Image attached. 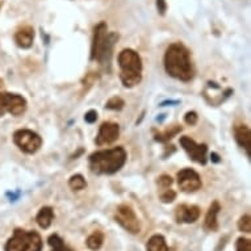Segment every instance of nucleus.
<instances>
[{"instance_id":"30","label":"nucleus","mask_w":251,"mask_h":251,"mask_svg":"<svg viewBox=\"0 0 251 251\" xmlns=\"http://www.w3.org/2000/svg\"><path fill=\"white\" fill-rule=\"evenodd\" d=\"M210 158L213 159V162H220V159H218V155H217V154H216V152H213V154L210 155Z\"/></svg>"},{"instance_id":"10","label":"nucleus","mask_w":251,"mask_h":251,"mask_svg":"<svg viewBox=\"0 0 251 251\" xmlns=\"http://www.w3.org/2000/svg\"><path fill=\"white\" fill-rule=\"evenodd\" d=\"M180 145L192 161L198 162L200 165H205L208 162V148H206V145L196 144L188 136L181 137Z\"/></svg>"},{"instance_id":"3","label":"nucleus","mask_w":251,"mask_h":251,"mask_svg":"<svg viewBox=\"0 0 251 251\" xmlns=\"http://www.w3.org/2000/svg\"><path fill=\"white\" fill-rule=\"evenodd\" d=\"M117 40H119V34L113 32L108 33V26L105 23L96 25L94 30L92 46H91V59L98 61L103 66L109 67L113 48Z\"/></svg>"},{"instance_id":"26","label":"nucleus","mask_w":251,"mask_h":251,"mask_svg":"<svg viewBox=\"0 0 251 251\" xmlns=\"http://www.w3.org/2000/svg\"><path fill=\"white\" fill-rule=\"evenodd\" d=\"M173 183V177L169 176V175H162V176L158 179V184L161 185V187H163V188H169V187H171Z\"/></svg>"},{"instance_id":"16","label":"nucleus","mask_w":251,"mask_h":251,"mask_svg":"<svg viewBox=\"0 0 251 251\" xmlns=\"http://www.w3.org/2000/svg\"><path fill=\"white\" fill-rule=\"evenodd\" d=\"M54 220V210L50 206H44L38 210L37 216H36V221H37L38 226L41 229H49L51 223Z\"/></svg>"},{"instance_id":"18","label":"nucleus","mask_w":251,"mask_h":251,"mask_svg":"<svg viewBox=\"0 0 251 251\" xmlns=\"http://www.w3.org/2000/svg\"><path fill=\"white\" fill-rule=\"evenodd\" d=\"M87 247L92 251H98L101 249L104 243V234L101 231H94L92 234L87 238Z\"/></svg>"},{"instance_id":"31","label":"nucleus","mask_w":251,"mask_h":251,"mask_svg":"<svg viewBox=\"0 0 251 251\" xmlns=\"http://www.w3.org/2000/svg\"><path fill=\"white\" fill-rule=\"evenodd\" d=\"M3 86V80H1V79H0V87Z\"/></svg>"},{"instance_id":"1","label":"nucleus","mask_w":251,"mask_h":251,"mask_svg":"<svg viewBox=\"0 0 251 251\" xmlns=\"http://www.w3.org/2000/svg\"><path fill=\"white\" fill-rule=\"evenodd\" d=\"M165 69L170 76L181 82H190L194 78L195 70L190 51L183 44L176 42L167 48L165 54Z\"/></svg>"},{"instance_id":"28","label":"nucleus","mask_w":251,"mask_h":251,"mask_svg":"<svg viewBox=\"0 0 251 251\" xmlns=\"http://www.w3.org/2000/svg\"><path fill=\"white\" fill-rule=\"evenodd\" d=\"M84 120H86V123L88 124H94L98 120V112L96 111H88L84 116Z\"/></svg>"},{"instance_id":"11","label":"nucleus","mask_w":251,"mask_h":251,"mask_svg":"<svg viewBox=\"0 0 251 251\" xmlns=\"http://www.w3.org/2000/svg\"><path fill=\"white\" fill-rule=\"evenodd\" d=\"M120 136V126L115 123H104L99 129L98 137H96V145L98 146H105V145L113 144Z\"/></svg>"},{"instance_id":"23","label":"nucleus","mask_w":251,"mask_h":251,"mask_svg":"<svg viewBox=\"0 0 251 251\" xmlns=\"http://www.w3.org/2000/svg\"><path fill=\"white\" fill-rule=\"evenodd\" d=\"M125 103H124V100L119 96H115V98H112V99L108 100V103L105 107L108 109H112V111H120V109H123Z\"/></svg>"},{"instance_id":"6","label":"nucleus","mask_w":251,"mask_h":251,"mask_svg":"<svg viewBox=\"0 0 251 251\" xmlns=\"http://www.w3.org/2000/svg\"><path fill=\"white\" fill-rule=\"evenodd\" d=\"M13 142L21 151L26 152V154H34L41 148L42 138L33 130L20 129L13 133Z\"/></svg>"},{"instance_id":"9","label":"nucleus","mask_w":251,"mask_h":251,"mask_svg":"<svg viewBox=\"0 0 251 251\" xmlns=\"http://www.w3.org/2000/svg\"><path fill=\"white\" fill-rule=\"evenodd\" d=\"M177 185L183 192L185 194H192L201 188V179L195 170L192 169H183L180 170L176 175Z\"/></svg>"},{"instance_id":"20","label":"nucleus","mask_w":251,"mask_h":251,"mask_svg":"<svg viewBox=\"0 0 251 251\" xmlns=\"http://www.w3.org/2000/svg\"><path fill=\"white\" fill-rule=\"evenodd\" d=\"M181 132V126L179 125H173V126H170L165 130V132L158 133L155 136V140L159 141V142H166V141L171 140L174 136H176L177 133Z\"/></svg>"},{"instance_id":"5","label":"nucleus","mask_w":251,"mask_h":251,"mask_svg":"<svg viewBox=\"0 0 251 251\" xmlns=\"http://www.w3.org/2000/svg\"><path fill=\"white\" fill-rule=\"evenodd\" d=\"M42 238L37 231L16 229L7 241L4 251H41Z\"/></svg>"},{"instance_id":"19","label":"nucleus","mask_w":251,"mask_h":251,"mask_svg":"<svg viewBox=\"0 0 251 251\" xmlns=\"http://www.w3.org/2000/svg\"><path fill=\"white\" fill-rule=\"evenodd\" d=\"M48 243H49L51 251H73L65 245L63 239H62L58 234L50 235L49 239H48Z\"/></svg>"},{"instance_id":"2","label":"nucleus","mask_w":251,"mask_h":251,"mask_svg":"<svg viewBox=\"0 0 251 251\" xmlns=\"http://www.w3.org/2000/svg\"><path fill=\"white\" fill-rule=\"evenodd\" d=\"M126 162L125 149L119 148L108 149L96 151L90 155V169L98 175H112L123 169Z\"/></svg>"},{"instance_id":"15","label":"nucleus","mask_w":251,"mask_h":251,"mask_svg":"<svg viewBox=\"0 0 251 251\" xmlns=\"http://www.w3.org/2000/svg\"><path fill=\"white\" fill-rule=\"evenodd\" d=\"M221 210V206H220V202L213 201L212 205L209 206V209L206 212L205 221H204V229L208 231H216L218 229V221L217 216Z\"/></svg>"},{"instance_id":"29","label":"nucleus","mask_w":251,"mask_h":251,"mask_svg":"<svg viewBox=\"0 0 251 251\" xmlns=\"http://www.w3.org/2000/svg\"><path fill=\"white\" fill-rule=\"evenodd\" d=\"M156 8H158V12L161 13V15H165L166 9H167L166 0H156Z\"/></svg>"},{"instance_id":"21","label":"nucleus","mask_w":251,"mask_h":251,"mask_svg":"<svg viewBox=\"0 0 251 251\" xmlns=\"http://www.w3.org/2000/svg\"><path fill=\"white\" fill-rule=\"evenodd\" d=\"M69 187L74 191H82L87 187V181L86 179H84L82 175H79V174L78 175H73V176L70 177V180H69Z\"/></svg>"},{"instance_id":"27","label":"nucleus","mask_w":251,"mask_h":251,"mask_svg":"<svg viewBox=\"0 0 251 251\" xmlns=\"http://www.w3.org/2000/svg\"><path fill=\"white\" fill-rule=\"evenodd\" d=\"M198 120H199V117H198V113H196V112H188V113L184 116V121L188 124V125H191V126L198 123Z\"/></svg>"},{"instance_id":"24","label":"nucleus","mask_w":251,"mask_h":251,"mask_svg":"<svg viewBox=\"0 0 251 251\" xmlns=\"http://www.w3.org/2000/svg\"><path fill=\"white\" fill-rule=\"evenodd\" d=\"M235 249H237V251H251V241L249 238L241 237V238L237 239Z\"/></svg>"},{"instance_id":"8","label":"nucleus","mask_w":251,"mask_h":251,"mask_svg":"<svg viewBox=\"0 0 251 251\" xmlns=\"http://www.w3.org/2000/svg\"><path fill=\"white\" fill-rule=\"evenodd\" d=\"M26 100L17 94L9 92H0V117L5 113H11L12 116H20L26 111Z\"/></svg>"},{"instance_id":"12","label":"nucleus","mask_w":251,"mask_h":251,"mask_svg":"<svg viewBox=\"0 0 251 251\" xmlns=\"http://www.w3.org/2000/svg\"><path fill=\"white\" fill-rule=\"evenodd\" d=\"M200 217V208L196 205L181 204L175 209V220L179 224H194Z\"/></svg>"},{"instance_id":"4","label":"nucleus","mask_w":251,"mask_h":251,"mask_svg":"<svg viewBox=\"0 0 251 251\" xmlns=\"http://www.w3.org/2000/svg\"><path fill=\"white\" fill-rule=\"evenodd\" d=\"M120 79L125 87L133 88L142 80V59L132 49H124L119 54Z\"/></svg>"},{"instance_id":"13","label":"nucleus","mask_w":251,"mask_h":251,"mask_svg":"<svg viewBox=\"0 0 251 251\" xmlns=\"http://www.w3.org/2000/svg\"><path fill=\"white\" fill-rule=\"evenodd\" d=\"M235 141L241 148L245 149L247 156L251 158V130L247 125H237L234 128Z\"/></svg>"},{"instance_id":"22","label":"nucleus","mask_w":251,"mask_h":251,"mask_svg":"<svg viewBox=\"0 0 251 251\" xmlns=\"http://www.w3.org/2000/svg\"><path fill=\"white\" fill-rule=\"evenodd\" d=\"M238 229L242 233H251V217L250 214H243L238 221Z\"/></svg>"},{"instance_id":"7","label":"nucleus","mask_w":251,"mask_h":251,"mask_svg":"<svg viewBox=\"0 0 251 251\" xmlns=\"http://www.w3.org/2000/svg\"><path fill=\"white\" fill-rule=\"evenodd\" d=\"M115 221L130 234H138L142 227L136 212L133 210L132 206L126 205V204H123L116 209Z\"/></svg>"},{"instance_id":"25","label":"nucleus","mask_w":251,"mask_h":251,"mask_svg":"<svg viewBox=\"0 0 251 251\" xmlns=\"http://www.w3.org/2000/svg\"><path fill=\"white\" fill-rule=\"evenodd\" d=\"M175 199H176V192L173 190H166L165 192H162L161 194V200L162 202H165V204L173 202Z\"/></svg>"},{"instance_id":"17","label":"nucleus","mask_w":251,"mask_h":251,"mask_svg":"<svg viewBox=\"0 0 251 251\" xmlns=\"http://www.w3.org/2000/svg\"><path fill=\"white\" fill-rule=\"evenodd\" d=\"M146 251H171L163 235L154 234L146 243Z\"/></svg>"},{"instance_id":"14","label":"nucleus","mask_w":251,"mask_h":251,"mask_svg":"<svg viewBox=\"0 0 251 251\" xmlns=\"http://www.w3.org/2000/svg\"><path fill=\"white\" fill-rule=\"evenodd\" d=\"M34 40V29L32 26H23L16 32L15 34V41H16L17 46H20L23 49H28L32 46Z\"/></svg>"}]
</instances>
